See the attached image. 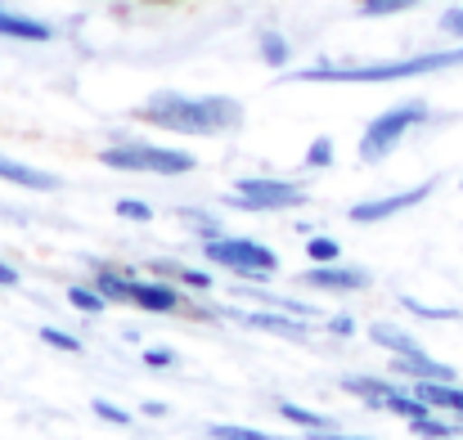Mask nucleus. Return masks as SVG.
Returning <instances> with one entry per match:
<instances>
[{"mask_svg": "<svg viewBox=\"0 0 463 440\" xmlns=\"http://www.w3.org/2000/svg\"><path fill=\"white\" fill-rule=\"evenodd\" d=\"M405 310H414L419 319H459V310H441V305H423L419 296H401Z\"/></svg>", "mask_w": 463, "mask_h": 440, "instance_id": "cd10ccee", "label": "nucleus"}, {"mask_svg": "<svg viewBox=\"0 0 463 440\" xmlns=\"http://www.w3.org/2000/svg\"><path fill=\"white\" fill-rule=\"evenodd\" d=\"M180 220H189L203 239H212V234H221V225H216V216H207V211H194V207H180Z\"/></svg>", "mask_w": 463, "mask_h": 440, "instance_id": "bb28decb", "label": "nucleus"}, {"mask_svg": "<svg viewBox=\"0 0 463 440\" xmlns=\"http://www.w3.org/2000/svg\"><path fill=\"white\" fill-rule=\"evenodd\" d=\"M392 373H396V378H410V382H419V378H432V382H455V369H450V364H441V360H432L428 351H414V355H392Z\"/></svg>", "mask_w": 463, "mask_h": 440, "instance_id": "9d476101", "label": "nucleus"}, {"mask_svg": "<svg viewBox=\"0 0 463 440\" xmlns=\"http://www.w3.org/2000/svg\"><path fill=\"white\" fill-rule=\"evenodd\" d=\"M23 279H18V270L14 266H0V288H18Z\"/></svg>", "mask_w": 463, "mask_h": 440, "instance_id": "473e14b6", "label": "nucleus"}, {"mask_svg": "<svg viewBox=\"0 0 463 440\" xmlns=\"http://www.w3.org/2000/svg\"><path fill=\"white\" fill-rule=\"evenodd\" d=\"M145 414H149V418H162V414H166V405H157V400H145Z\"/></svg>", "mask_w": 463, "mask_h": 440, "instance_id": "f704fd0d", "label": "nucleus"}, {"mask_svg": "<svg viewBox=\"0 0 463 440\" xmlns=\"http://www.w3.org/2000/svg\"><path fill=\"white\" fill-rule=\"evenodd\" d=\"M99 162L109 171H136V175H184L194 171V153L184 148H162V145H113L99 148Z\"/></svg>", "mask_w": 463, "mask_h": 440, "instance_id": "20e7f679", "label": "nucleus"}, {"mask_svg": "<svg viewBox=\"0 0 463 440\" xmlns=\"http://www.w3.org/2000/svg\"><path fill=\"white\" fill-rule=\"evenodd\" d=\"M243 328H261V332H279V337H293V342H302L310 332V323L302 314H275V310H230Z\"/></svg>", "mask_w": 463, "mask_h": 440, "instance_id": "6e6552de", "label": "nucleus"}, {"mask_svg": "<svg viewBox=\"0 0 463 440\" xmlns=\"http://www.w3.org/2000/svg\"><path fill=\"white\" fill-rule=\"evenodd\" d=\"M414 5H423V0H355V9L364 18H387V14H401V9H414Z\"/></svg>", "mask_w": 463, "mask_h": 440, "instance_id": "4be33fe9", "label": "nucleus"}, {"mask_svg": "<svg viewBox=\"0 0 463 440\" xmlns=\"http://www.w3.org/2000/svg\"><path fill=\"white\" fill-rule=\"evenodd\" d=\"M0 180H9V184H18V189H32V193H54V189H59L54 175H45V171H36V166H23V162H14V157H5V153H0Z\"/></svg>", "mask_w": 463, "mask_h": 440, "instance_id": "ddd939ff", "label": "nucleus"}, {"mask_svg": "<svg viewBox=\"0 0 463 440\" xmlns=\"http://www.w3.org/2000/svg\"><path fill=\"white\" fill-rule=\"evenodd\" d=\"M68 301H72L77 310H86V314H104V305H109L104 296L95 293V284H72V288H68Z\"/></svg>", "mask_w": 463, "mask_h": 440, "instance_id": "aec40b11", "label": "nucleus"}, {"mask_svg": "<svg viewBox=\"0 0 463 440\" xmlns=\"http://www.w3.org/2000/svg\"><path fill=\"white\" fill-rule=\"evenodd\" d=\"M90 409H95V418H104V423H113V427H131V414L118 409V405H109V400H95Z\"/></svg>", "mask_w": 463, "mask_h": 440, "instance_id": "c756f323", "label": "nucleus"}, {"mask_svg": "<svg viewBox=\"0 0 463 440\" xmlns=\"http://www.w3.org/2000/svg\"><path fill=\"white\" fill-rule=\"evenodd\" d=\"M369 337H373L378 346H387L392 355H414V351H423V346H419L410 332H401L396 323H373V328H369Z\"/></svg>", "mask_w": 463, "mask_h": 440, "instance_id": "dca6fc26", "label": "nucleus"}, {"mask_svg": "<svg viewBox=\"0 0 463 440\" xmlns=\"http://www.w3.org/2000/svg\"><path fill=\"white\" fill-rule=\"evenodd\" d=\"M0 36L27 41V45H45V41H54V27L41 23V18H27V14H14V9L0 5Z\"/></svg>", "mask_w": 463, "mask_h": 440, "instance_id": "9b49d317", "label": "nucleus"}, {"mask_svg": "<svg viewBox=\"0 0 463 440\" xmlns=\"http://www.w3.org/2000/svg\"><path fill=\"white\" fill-rule=\"evenodd\" d=\"M149 270H154V275H171L175 284H184V288H194V293H207V288H212V279H207L203 270H189V266H175V261H154Z\"/></svg>", "mask_w": 463, "mask_h": 440, "instance_id": "f3484780", "label": "nucleus"}, {"mask_svg": "<svg viewBox=\"0 0 463 440\" xmlns=\"http://www.w3.org/2000/svg\"><path fill=\"white\" fill-rule=\"evenodd\" d=\"M307 202V189L293 184V180H270V175H243L234 180V198L230 207L239 211H288V207H302Z\"/></svg>", "mask_w": 463, "mask_h": 440, "instance_id": "423d86ee", "label": "nucleus"}, {"mask_svg": "<svg viewBox=\"0 0 463 440\" xmlns=\"http://www.w3.org/2000/svg\"><path fill=\"white\" fill-rule=\"evenodd\" d=\"M113 211H118L122 220H140V225H149V220H154V207H149V202H140V198H122Z\"/></svg>", "mask_w": 463, "mask_h": 440, "instance_id": "a878e982", "label": "nucleus"}, {"mask_svg": "<svg viewBox=\"0 0 463 440\" xmlns=\"http://www.w3.org/2000/svg\"><path fill=\"white\" fill-rule=\"evenodd\" d=\"M95 293L104 296L109 305H136V296H131V275H122V270H95Z\"/></svg>", "mask_w": 463, "mask_h": 440, "instance_id": "4468645a", "label": "nucleus"}, {"mask_svg": "<svg viewBox=\"0 0 463 440\" xmlns=\"http://www.w3.org/2000/svg\"><path fill=\"white\" fill-rule=\"evenodd\" d=\"M307 166H310V171H319V166H333V140H328V136H315V140H310Z\"/></svg>", "mask_w": 463, "mask_h": 440, "instance_id": "393cba45", "label": "nucleus"}, {"mask_svg": "<svg viewBox=\"0 0 463 440\" xmlns=\"http://www.w3.org/2000/svg\"><path fill=\"white\" fill-rule=\"evenodd\" d=\"M131 296H136L140 310H154V314H171V310L184 305V296L171 284H154V279H131Z\"/></svg>", "mask_w": 463, "mask_h": 440, "instance_id": "f8f14e48", "label": "nucleus"}, {"mask_svg": "<svg viewBox=\"0 0 463 440\" xmlns=\"http://www.w3.org/2000/svg\"><path fill=\"white\" fill-rule=\"evenodd\" d=\"M410 427H414V436H423V440H455V436H459V427H455V423H437L432 414L414 418Z\"/></svg>", "mask_w": 463, "mask_h": 440, "instance_id": "412c9836", "label": "nucleus"}, {"mask_svg": "<svg viewBox=\"0 0 463 440\" xmlns=\"http://www.w3.org/2000/svg\"><path fill=\"white\" fill-rule=\"evenodd\" d=\"M342 391L346 396H360L364 405H373V409H383V400L396 391V382H383V378H360V373H351V378H342Z\"/></svg>", "mask_w": 463, "mask_h": 440, "instance_id": "2eb2a0df", "label": "nucleus"}, {"mask_svg": "<svg viewBox=\"0 0 463 440\" xmlns=\"http://www.w3.org/2000/svg\"><path fill=\"white\" fill-rule=\"evenodd\" d=\"M310 440H364V436H342L337 427H328V432H310Z\"/></svg>", "mask_w": 463, "mask_h": 440, "instance_id": "72a5a7b5", "label": "nucleus"}, {"mask_svg": "<svg viewBox=\"0 0 463 440\" xmlns=\"http://www.w3.org/2000/svg\"><path fill=\"white\" fill-rule=\"evenodd\" d=\"M145 364H149V369H171V364H175V355L157 346V351H145Z\"/></svg>", "mask_w": 463, "mask_h": 440, "instance_id": "2f4dec72", "label": "nucleus"}, {"mask_svg": "<svg viewBox=\"0 0 463 440\" xmlns=\"http://www.w3.org/2000/svg\"><path fill=\"white\" fill-rule=\"evenodd\" d=\"M432 189H437V180H423V184H414V189H401V193H387V198H373V202H355V207L346 211V220H355V225L392 220V216H401V211H410V207L428 202V198H432Z\"/></svg>", "mask_w": 463, "mask_h": 440, "instance_id": "0eeeda50", "label": "nucleus"}, {"mask_svg": "<svg viewBox=\"0 0 463 440\" xmlns=\"http://www.w3.org/2000/svg\"><path fill=\"white\" fill-rule=\"evenodd\" d=\"M41 342H50V346H59V351H72V355L81 351V342H77L72 332H63V328H50V323L41 328Z\"/></svg>", "mask_w": 463, "mask_h": 440, "instance_id": "c85d7f7f", "label": "nucleus"}, {"mask_svg": "<svg viewBox=\"0 0 463 440\" xmlns=\"http://www.w3.org/2000/svg\"><path fill=\"white\" fill-rule=\"evenodd\" d=\"M136 122H149L171 136H225L243 126V104L230 95H175L157 90L136 108Z\"/></svg>", "mask_w": 463, "mask_h": 440, "instance_id": "f257e3e1", "label": "nucleus"}, {"mask_svg": "<svg viewBox=\"0 0 463 440\" xmlns=\"http://www.w3.org/2000/svg\"><path fill=\"white\" fill-rule=\"evenodd\" d=\"M212 440H288V436H270V432H257V427H225V423H212L207 427Z\"/></svg>", "mask_w": 463, "mask_h": 440, "instance_id": "5701e85b", "label": "nucleus"}, {"mask_svg": "<svg viewBox=\"0 0 463 440\" xmlns=\"http://www.w3.org/2000/svg\"><path fill=\"white\" fill-rule=\"evenodd\" d=\"M428 117H432V108H428L423 99H405V104L378 113V117L364 126V136H360V157H364V162H383L392 148L401 145L414 126H423Z\"/></svg>", "mask_w": 463, "mask_h": 440, "instance_id": "7ed1b4c3", "label": "nucleus"}, {"mask_svg": "<svg viewBox=\"0 0 463 440\" xmlns=\"http://www.w3.org/2000/svg\"><path fill=\"white\" fill-rule=\"evenodd\" d=\"M279 418H288V423H298V427H307V432H328V427H333L324 414H310V409L293 405V400H279Z\"/></svg>", "mask_w": 463, "mask_h": 440, "instance_id": "a211bd4d", "label": "nucleus"}, {"mask_svg": "<svg viewBox=\"0 0 463 440\" xmlns=\"http://www.w3.org/2000/svg\"><path fill=\"white\" fill-rule=\"evenodd\" d=\"M203 257L221 270H234V275H257V279H270L279 270V257L257 243V239H225V234H212L203 239Z\"/></svg>", "mask_w": 463, "mask_h": 440, "instance_id": "39448f33", "label": "nucleus"}, {"mask_svg": "<svg viewBox=\"0 0 463 440\" xmlns=\"http://www.w3.org/2000/svg\"><path fill=\"white\" fill-rule=\"evenodd\" d=\"M441 32L463 41V9H446V14H441Z\"/></svg>", "mask_w": 463, "mask_h": 440, "instance_id": "7c9ffc66", "label": "nucleus"}, {"mask_svg": "<svg viewBox=\"0 0 463 440\" xmlns=\"http://www.w3.org/2000/svg\"><path fill=\"white\" fill-rule=\"evenodd\" d=\"M307 288H324V293H364L369 288V275L364 270H351V266H315L302 275Z\"/></svg>", "mask_w": 463, "mask_h": 440, "instance_id": "1a4fd4ad", "label": "nucleus"}, {"mask_svg": "<svg viewBox=\"0 0 463 440\" xmlns=\"http://www.w3.org/2000/svg\"><path fill=\"white\" fill-rule=\"evenodd\" d=\"M307 252H310V261H315V266H333V261L342 257V248H337L328 234H315V239L307 243Z\"/></svg>", "mask_w": 463, "mask_h": 440, "instance_id": "b1692460", "label": "nucleus"}, {"mask_svg": "<svg viewBox=\"0 0 463 440\" xmlns=\"http://www.w3.org/2000/svg\"><path fill=\"white\" fill-rule=\"evenodd\" d=\"M463 68V45L455 50H428L414 59H387V63H315L302 72H284L279 81H333V86H383V81H410L428 72Z\"/></svg>", "mask_w": 463, "mask_h": 440, "instance_id": "f03ea898", "label": "nucleus"}, {"mask_svg": "<svg viewBox=\"0 0 463 440\" xmlns=\"http://www.w3.org/2000/svg\"><path fill=\"white\" fill-rule=\"evenodd\" d=\"M257 45H261V59H266L270 68H284V63L293 59V50H288V41H284L279 32H261Z\"/></svg>", "mask_w": 463, "mask_h": 440, "instance_id": "6ab92c4d", "label": "nucleus"}]
</instances>
